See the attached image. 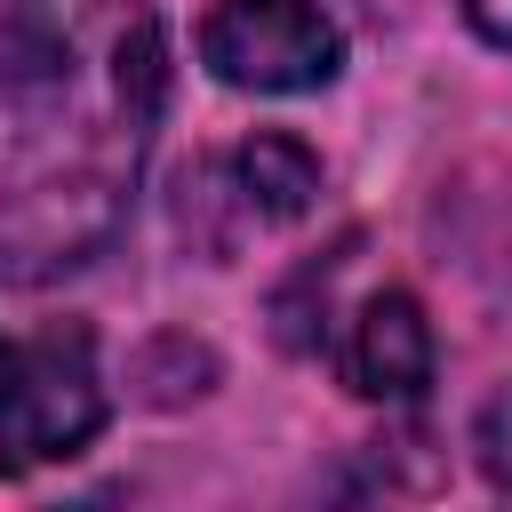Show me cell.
I'll use <instances>...</instances> for the list:
<instances>
[{
  "label": "cell",
  "instance_id": "obj_1",
  "mask_svg": "<svg viewBox=\"0 0 512 512\" xmlns=\"http://www.w3.org/2000/svg\"><path fill=\"white\" fill-rule=\"evenodd\" d=\"M160 112L152 0H0V288L72 280L128 232Z\"/></svg>",
  "mask_w": 512,
  "mask_h": 512
},
{
  "label": "cell",
  "instance_id": "obj_2",
  "mask_svg": "<svg viewBox=\"0 0 512 512\" xmlns=\"http://www.w3.org/2000/svg\"><path fill=\"white\" fill-rule=\"evenodd\" d=\"M112 424L96 336L80 320H56L40 336H0V472L24 480L40 464L80 456Z\"/></svg>",
  "mask_w": 512,
  "mask_h": 512
},
{
  "label": "cell",
  "instance_id": "obj_3",
  "mask_svg": "<svg viewBox=\"0 0 512 512\" xmlns=\"http://www.w3.org/2000/svg\"><path fill=\"white\" fill-rule=\"evenodd\" d=\"M200 64L240 96H312L344 72V24L320 0H216L200 16Z\"/></svg>",
  "mask_w": 512,
  "mask_h": 512
},
{
  "label": "cell",
  "instance_id": "obj_4",
  "mask_svg": "<svg viewBox=\"0 0 512 512\" xmlns=\"http://www.w3.org/2000/svg\"><path fill=\"white\" fill-rule=\"evenodd\" d=\"M184 200H224L232 232H264V224H296L320 200V152L288 128H264L248 144H232L208 168H184Z\"/></svg>",
  "mask_w": 512,
  "mask_h": 512
},
{
  "label": "cell",
  "instance_id": "obj_5",
  "mask_svg": "<svg viewBox=\"0 0 512 512\" xmlns=\"http://www.w3.org/2000/svg\"><path fill=\"white\" fill-rule=\"evenodd\" d=\"M432 368H440V344H432L424 304H416L408 288L360 296V312H352V328H344V384H352L360 400L408 408V400H424Z\"/></svg>",
  "mask_w": 512,
  "mask_h": 512
},
{
  "label": "cell",
  "instance_id": "obj_6",
  "mask_svg": "<svg viewBox=\"0 0 512 512\" xmlns=\"http://www.w3.org/2000/svg\"><path fill=\"white\" fill-rule=\"evenodd\" d=\"M472 464H480V480L496 496H512V384L472 416Z\"/></svg>",
  "mask_w": 512,
  "mask_h": 512
},
{
  "label": "cell",
  "instance_id": "obj_7",
  "mask_svg": "<svg viewBox=\"0 0 512 512\" xmlns=\"http://www.w3.org/2000/svg\"><path fill=\"white\" fill-rule=\"evenodd\" d=\"M456 16H464L488 48H512V0H456Z\"/></svg>",
  "mask_w": 512,
  "mask_h": 512
}]
</instances>
